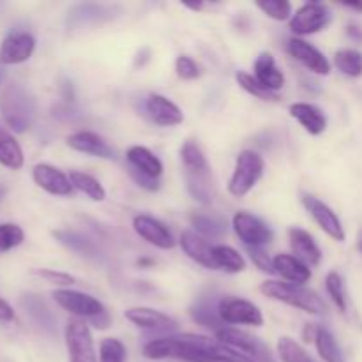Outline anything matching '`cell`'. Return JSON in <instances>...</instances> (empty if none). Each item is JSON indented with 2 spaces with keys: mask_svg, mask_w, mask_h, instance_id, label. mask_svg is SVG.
Returning a JSON list of instances; mask_svg holds the SVG:
<instances>
[{
  "mask_svg": "<svg viewBox=\"0 0 362 362\" xmlns=\"http://www.w3.org/2000/svg\"><path fill=\"white\" fill-rule=\"evenodd\" d=\"M260 292L269 299L279 300L283 304L303 310L311 315H324L325 304L315 290L306 288L304 285H292L283 281H265L262 283Z\"/></svg>",
  "mask_w": 362,
  "mask_h": 362,
  "instance_id": "3",
  "label": "cell"
},
{
  "mask_svg": "<svg viewBox=\"0 0 362 362\" xmlns=\"http://www.w3.org/2000/svg\"><path fill=\"white\" fill-rule=\"evenodd\" d=\"M14 320V310L7 300L0 299V322L2 324H7V322Z\"/></svg>",
  "mask_w": 362,
  "mask_h": 362,
  "instance_id": "47",
  "label": "cell"
},
{
  "mask_svg": "<svg viewBox=\"0 0 362 362\" xmlns=\"http://www.w3.org/2000/svg\"><path fill=\"white\" fill-rule=\"evenodd\" d=\"M272 267H274L276 274H279L292 285H304L311 279L310 265L300 262L293 255H278L272 260Z\"/></svg>",
  "mask_w": 362,
  "mask_h": 362,
  "instance_id": "21",
  "label": "cell"
},
{
  "mask_svg": "<svg viewBox=\"0 0 362 362\" xmlns=\"http://www.w3.org/2000/svg\"><path fill=\"white\" fill-rule=\"evenodd\" d=\"M25 240V232L16 223H0V253L21 246Z\"/></svg>",
  "mask_w": 362,
  "mask_h": 362,
  "instance_id": "39",
  "label": "cell"
},
{
  "mask_svg": "<svg viewBox=\"0 0 362 362\" xmlns=\"http://www.w3.org/2000/svg\"><path fill=\"white\" fill-rule=\"evenodd\" d=\"M53 237L59 240L62 246H66L67 250L74 251V253L81 255V257H87V258H94L98 257L99 250L90 239L83 237L81 233L73 232V230H55L53 232Z\"/></svg>",
  "mask_w": 362,
  "mask_h": 362,
  "instance_id": "29",
  "label": "cell"
},
{
  "mask_svg": "<svg viewBox=\"0 0 362 362\" xmlns=\"http://www.w3.org/2000/svg\"><path fill=\"white\" fill-rule=\"evenodd\" d=\"M357 250H359V253L362 255V228L359 230V233H357Z\"/></svg>",
  "mask_w": 362,
  "mask_h": 362,
  "instance_id": "51",
  "label": "cell"
},
{
  "mask_svg": "<svg viewBox=\"0 0 362 362\" xmlns=\"http://www.w3.org/2000/svg\"><path fill=\"white\" fill-rule=\"evenodd\" d=\"M257 6L269 18L278 21L288 20L290 14H292V4L286 2V0H262V2H257Z\"/></svg>",
  "mask_w": 362,
  "mask_h": 362,
  "instance_id": "42",
  "label": "cell"
},
{
  "mask_svg": "<svg viewBox=\"0 0 362 362\" xmlns=\"http://www.w3.org/2000/svg\"><path fill=\"white\" fill-rule=\"evenodd\" d=\"M127 350L117 338H105L99 345V362H126Z\"/></svg>",
  "mask_w": 362,
  "mask_h": 362,
  "instance_id": "41",
  "label": "cell"
},
{
  "mask_svg": "<svg viewBox=\"0 0 362 362\" xmlns=\"http://www.w3.org/2000/svg\"><path fill=\"white\" fill-rule=\"evenodd\" d=\"M34 274L39 276V278L46 279V281L52 283V285H59V286H69L76 281L71 274L53 271V269H37V271H34Z\"/></svg>",
  "mask_w": 362,
  "mask_h": 362,
  "instance_id": "44",
  "label": "cell"
},
{
  "mask_svg": "<svg viewBox=\"0 0 362 362\" xmlns=\"http://www.w3.org/2000/svg\"><path fill=\"white\" fill-rule=\"evenodd\" d=\"M290 237V246H292L293 255L296 258H299L300 262H304L306 265H318L322 260V251L318 247V244L315 243V239L311 237L310 232L303 228H290L288 232Z\"/></svg>",
  "mask_w": 362,
  "mask_h": 362,
  "instance_id": "20",
  "label": "cell"
},
{
  "mask_svg": "<svg viewBox=\"0 0 362 362\" xmlns=\"http://www.w3.org/2000/svg\"><path fill=\"white\" fill-rule=\"evenodd\" d=\"M124 317L136 327L148 332H158V334L172 332L177 329V322L172 317L158 310H152V308H129Z\"/></svg>",
  "mask_w": 362,
  "mask_h": 362,
  "instance_id": "15",
  "label": "cell"
},
{
  "mask_svg": "<svg viewBox=\"0 0 362 362\" xmlns=\"http://www.w3.org/2000/svg\"><path fill=\"white\" fill-rule=\"evenodd\" d=\"M191 225L202 237H211V239H218L226 233V225L221 218H214V216L207 214H197L191 218Z\"/></svg>",
  "mask_w": 362,
  "mask_h": 362,
  "instance_id": "35",
  "label": "cell"
},
{
  "mask_svg": "<svg viewBox=\"0 0 362 362\" xmlns=\"http://www.w3.org/2000/svg\"><path fill=\"white\" fill-rule=\"evenodd\" d=\"M325 288H327L329 297H331L332 303L336 304V308H338L341 313H346L349 304H346L345 281H343V278L338 274V272L336 271L329 272L327 278H325Z\"/></svg>",
  "mask_w": 362,
  "mask_h": 362,
  "instance_id": "38",
  "label": "cell"
},
{
  "mask_svg": "<svg viewBox=\"0 0 362 362\" xmlns=\"http://www.w3.org/2000/svg\"><path fill=\"white\" fill-rule=\"evenodd\" d=\"M235 78L237 81H239L240 87L246 92H250L251 95H255V98L262 99V101H279V95L276 94V92L267 90L253 74L246 73V71H239V73L235 74Z\"/></svg>",
  "mask_w": 362,
  "mask_h": 362,
  "instance_id": "36",
  "label": "cell"
},
{
  "mask_svg": "<svg viewBox=\"0 0 362 362\" xmlns=\"http://www.w3.org/2000/svg\"><path fill=\"white\" fill-rule=\"evenodd\" d=\"M147 359H180L187 362H255L244 354L219 339H211L200 334L166 336L148 341L144 346Z\"/></svg>",
  "mask_w": 362,
  "mask_h": 362,
  "instance_id": "1",
  "label": "cell"
},
{
  "mask_svg": "<svg viewBox=\"0 0 362 362\" xmlns=\"http://www.w3.org/2000/svg\"><path fill=\"white\" fill-rule=\"evenodd\" d=\"M334 64L343 74L350 78L362 76V53L357 49L343 48L336 52Z\"/></svg>",
  "mask_w": 362,
  "mask_h": 362,
  "instance_id": "34",
  "label": "cell"
},
{
  "mask_svg": "<svg viewBox=\"0 0 362 362\" xmlns=\"http://www.w3.org/2000/svg\"><path fill=\"white\" fill-rule=\"evenodd\" d=\"M52 297L67 313L74 315L78 318H87L98 329H106L110 325V322H112V318H110L108 311L103 306L101 300L88 296V293L76 292V290L69 288H59L52 293Z\"/></svg>",
  "mask_w": 362,
  "mask_h": 362,
  "instance_id": "4",
  "label": "cell"
},
{
  "mask_svg": "<svg viewBox=\"0 0 362 362\" xmlns=\"http://www.w3.org/2000/svg\"><path fill=\"white\" fill-rule=\"evenodd\" d=\"M255 78L271 92H278L285 85V74L276 66L274 57L267 52L260 53L255 62Z\"/></svg>",
  "mask_w": 362,
  "mask_h": 362,
  "instance_id": "23",
  "label": "cell"
},
{
  "mask_svg": "<svg viewBox=\"0 0 362 362\" xmlns=\"http://www.w3.org/2000/svg\"><path fill=\"white\" fill-rule=\"evenodd\" d=\"M2 194H4V191H2V189H0V198H2Z\"/></svg>",
  "mask_w": 362,
  "mask_h": 362,
  "instance_id": "52",
  "label": "cell"
},
{
  "mask_svg": "<svg viewBox=\"0 0 362 362\" xmlns=\"http://www.w3.org/2000/svg\"><path fill=\"white\" fill-rule=\"evenodd\" d=\"M346 35L362 45V28L357 27V25H349V28H346Z\"/></svg>",
  "mask_w": 362,
  "mask_h": 362,
  "instance_id": "48",
  "label": "cell"
},
{
  "mask_svg": "<svg viewBox=\"0 0 362 362\" xmlns=\"http://www.w3.org/2000/svg\"><path fill=\"white\" fill-rule=\"evenodd\" d=\"M290 115L299 120L300 126L310 134H322L327 127V117L318 106L310 103H296L290 106Z\"/></svg>",
  "mask_w": 362,
  "mask_h": 362,
  "instance_id": "22",
  "label": "cell"
},
{
  "mask_svg": "<svg viewBox=\"0 0 362 362\" xmlns=\"http://www.w3.org/2000/svg\"><path fill=\"white\" fill-rule=\"evenodd\" d=\"M315 345H317L318 356L324 362H345L341 349L336 341L334 334L324 325H317V336H315Z\"/></svg>",
  "mask_w": 362,
  "mask_h": 362,
  "instance_id": "31",
  "label": "cell"
},
{
  "mask_svg": "<svg viewBox=\"0 0 362 362\" xmlns=\"http://www.w3.org/2000/svg\"><path fill=\"white\" fill-rule=\"evenodd\" d=\"M187 189L194 200L202 204H211V189H209V173H186Z\"/></svg>",
  "mask_w": 362,
  "mask_h": 362,
  "instance_id": "40",
  "label": "cell"
},
{
  "mask_svg": "<svg viewBox=\"0 0 362 362\" xmlns=\"http://www.w3.org/2000/svg\"><path fill=\"white\" fill-rule=\"evenodd\" d=\"M233 230L246 247H264L272 240V230L250 212L240 211L233 216Z\"/></svg>",
  "mask_w": 362,
  "mask_h": 362,
  "instance_id": "9",
  "label": "cell"
},
{
  "mask_svg": "<svg viewBox=\"0 0 362 362\" xmlns=\"http://www.w3.org/2000/svg\"><path fill=\"white\" fill-rule=\"evenodd\" d=\"M64 338H66L69 362H98L90 327L83 320L74 318L67 322Z\"/></svg>",
  "mask_w": 362,
  "mask_h": 362,
  "instance_id": "7",
  "label": "cell"
},
{
  "mask_svg": "<svg viewBox=\"0 0 362 362\" xmlns=\"http://www.w3.org/2000/svg\"><path fill=\"white\" fill-rule=\"evenodd\" d=\"M69 180L73 184V189H78L80 193H83L85 197H88L94 202H103L106 198L105 187L101 186L95 177L88 175L85 172H71Z\"/></svg>",
  "mask_w": 362,
  "mask_h": 362,
  "instance_id": "32",
  "label": "cell"
},
{
  "mask_svg": "<svg viewBox=\"0 0 362 362\" xmlns=\"http://www.w3.org/2000/svg\"><path fill=\"white\" fill-rule=\"evenodd\" d=\"M21 308H23L25 313L30 317V320L34 322L35 325L45 329L46 332L55 331L57 318L53 317L52 310L46 306V303L41 297L34 296V293H27V296L21 297Z\"/></svg>",
  "mask_w": 362,
  "mask_h": 362,
  "instance_id": "25",
  "label": "cell"
},
{
  "mask_svg": "<svg viewBox=\"0 0 362 362\" xmlns=\"http://www.w3.org/2000/svg\"><path fill=\"white\" fill-rule=\"evenodd\" d=\"M180 159L184 163L186 173H209V163L204 152L194 141L187 140L180 148Z\"/></svg>",
  "mask_w": 362,
  "mask_h": 362,
  "instance_id": "33",
  "label": "cell"
},
{
  "mask_svg": "<svg viewBox=\"0 0 362 362\" xmlns=\"http://www.w3.org/2000/svg\"><path fill=\"white\" fill-rule=\"evenodd\" d=\"M219 317L223 324L233 325H264V315L260 308L246 299H221L219 300Z\"/></svg>",
  "mask_w": 362,
  "mask_h": 362,
  "instance_id": "10",
  "label": "cell"
},
{
  "mask_svg": "<svg viewBox=\"0 0 362 362\" xmlns=\"http://www.w3.org/2000/svg\"><path fill=\"white\" fill-rule=\"evenodd\" d=\"M278 354L281 362H315L299 343L293 341L292 338H286V336L279 338Z\"/></svg>",
  "mask_w": 362,
  "mask_h": 362,
  "instance_id": "37",
  "label": "cell"
},
{
  "mask_svg": "<svg viewBox=\"0 0 362 362\" xmlns=\"http://www.w3.org/2000/svg\"><path fill=\"white\" fill-rule=\"evenodd\" d=\"M113 9L115 7L103 6V4H83V6H76L69 14L67 25L71 28H81L88 23H101V21L113 18Z\"/></svg>",
  "mask_w": 362,
  "mask_h": 362,
  "instance_id": "24",
  "label": "cell"
},
{
  "mask_svg": "<svg viewBox=\"0 0 362 362\" xmlns=\"http://www.w3.org/2000/svg\"><path fill=\"white\" fill-rule=\"evenodd\" d=\"M265 163L258 152L253 151H243L235 161V168H233L232 177L228 180V191L233 197L240 198L246 197L258 180L264 175Z\"/></svg>",
  "mask_w": 362,
  "mask_h": 362,
  "instance_id": "5",
  "label": "cell"
},
{
  "mask_svg": "<svg viewBox=\"0 0 362 362\" xmlns=\"http://www.w3.org/2000/svg\"><path fill=\"white\" fill-rule=\"evenodd\" d=\"M212 257H214L216 271H226L237 274V272L246 271V260L243 255L233 247L225 246V244H218L212 250Z\"/></svg>",
  "mask_w": 362,
  "mask_h": 362,
  "instance_id": "30",
  "label": "cell"
},
{
  "mask_svg": "<svg viewBox=\"0 0 362 362\" xmlns=\"http://www.w3.org/2000/svg\"><path fill=\"white\" fill-rule=\"evenodd\" d=\"M175 71L177 76L182 78V80H194V78L200 76V67H198L197 62L187 55L177 57Z\"/></svg>",
  "mask_w": 362,
  "mask_h": 362,
  "instance_id": "43",
  "label": "cell"
},
{
  "mask_svg": "<svg viewBox=\"0 0 362 362\" xmlns=\"http://www.w3.org/2000/svg\"><path fill=\"white\" fill-rule=\"evenodd\" d=\"M145 112H147L148 119L154 124L163 127H172L179 126L184 120L182 110L170 101L168 98L161 94H151L148 95L147 103H145Z\"/></svg>",
  "mask_w": 362,
  "mask_h": 362,
  "instance_id": "17",
  "label": "cell"
},
{
  "mask_svg": "<svg viewBox=\"0 0 362 362\" xmlns=\"http://www.w3.org/2000/svg\"><path fill=\"white\" fill-rule=\"evenodd\" d=\"M37 115L35 95L25 85L11 81L0 92V117L14 133H25L34 124Z\"/></svg>",
  "mask_w": 362,
  "mask_h": 362,
  "instance_id": "2",
  "label": "cell"
},
{
  "mask_svg": "<svg viewBox=\"0 0 362 362\" xmlns=\"http://www.w3.org/2000/svg\"><path fill=\"white\" fill-rule=\"evenodd\" d=\"M32 179L41 189L49 194H55V197H69L73 193V184H71L69 177L48 163L35 165L32 170Z\"/></svg>",
  "mask_w": 362,
  "mask_h": 362,
  "instance_id": "14",
  "label": "cell"
},
{
  "mask_svg": "<svg viewBox=\"0 0 362 362\" xmlns=\"http://www.w3.org/2000/svg\"><path fill=\"white\" fill-rule=\"evenodd\" d=\"M191 318H193L197 324L204 325V327L214 329L216 332L221 331L225 327L221 317H219V300L214 299H200L198 303H194L189 310Z\"/></svg>",
  "mask_w": 362,
  "mask_h": 362,
  "instance_id": "28",
  "label": "cell"
},
{
  "mask_svg": "<svg viewBox=\"0 0 362 362\" xmlns=\"http://www.w3.org/2000/svg\"><path fill=\"white\" fill-rule=\"evenodd\" d=\"M66 144L69 145L73 151L83 152V154H90L94 156V158L117 159V152L106 144L105 138L92 133V131H78V133L69 134Z\"/></svg>",
  "mask_w": 362,
  "mask_h": 362,
  "instance_id": "18",
  "label": "cell"
},
{
  "mask_svg": "<svg viewBox=\"0 0 362 362\" xmlns=\"http://www.w3.org/2000/svg\"><path fill=\"white\" fill-rule=\"evenodd\" d=\"M129 175H131V179L138 184V186L144 187V189H147V191H159V187H161L159 179H154V177L147 175V173H144V172H138V170H134V168H129Z\"/></svg>",
  "mask_w": 362,
  "mask_h": 362,
  "instance_id": "45",
  "label": "cell"
},
{
  "mask_svg": "<svg viewBox=\"0 0 362 362\" xmlns=\"http://www.w3.org/2000/svg\"><path fill=\"white\" fill-rule=\"evenodd\" d=\"M247 253H250L251 260H253V264L257 265L260 271L274 272V267H272V260L267 257V253H265L262 247H247Z\"/></svg>",
  "mask_w": 362,
  "mask_h": 362,
  "instance_id": "46",
  "label": "cell"
},
{
  "mask_svg": "<svg viewBox=\"0 0 362 362\" xmlns=\"http://www.w3.org/2000/svg\"><path fill=\"white\" fill-rule=\"evenodd\" d=\"M35 49V39L30 32L13 30L0 42V62L6 66L27 62Z\"/></svg>",
  "mask_w": 362,
  "mask_h": 362,
  "instance_id": "11",
  "label": "cell"
},
{
  "mask_svg": "<svg viewBox=\"0 0 362 362\" xmlns=\"http://www.w3.org/2000/svg\"><path fill=\"white\" fill-rule=\"evenodd\" d=\"M303 336H304V341H308V343L315 341V336H317V325L308 324L306 329H304Z\"/></svg>",
  "mask_w": 362,
  "mask_h": 362,
  "instance_id": "49",
  "label": "cell"
},
{
  "mask_svg": "<svg viewBox=\"0 0 362 362\" xmlns=\"http://www.w3.org/2000/svg\"><path fill=\"white\" fill-rule=\"evenodd\" d=\"M331 21V13L327 6L320 2H308L296 11L290 20V30L297 35L317 34Z\"/></svg>",
  "mask_w": 362,
  "mask_h": 362,
  "instance_id": "8",
  "label": "cell"
},
{
  "mask_svg": "<svg viewBox=\"0 0 362 362\" xmlns=\"http://www.w3.org/2000/svg\"><path fill=\"white\" fill-rule=\"evenodd\" d=\"M180 247H182V251L191 258V260L204 265V267L216 271L214 257H212L214 244L205 240L202 235L191 232V230H186V232H182V235H180Z\"/></svg>",
  "mask_w": 362,
  "mask_h": 362,
  "instance_id": "19",
  "label": "cell"
},
{
  "mask_svg": "<svg viewBox=\"0 0 362 362\" xmlns=\"http://www.w3.org/2000/svg\"><path fill=\"white\" fill-rule=\"evenodd\" d=\"M343 6L349 7V9L359 11V13H362V2H345V4H343Z\"/></svg>",
  "mask_w": 362,
  "mask_h": 362,
  "instance_id": "50",
  "label": "cell"
},
{
  "mask_svg": "<svg viewBox=\"0 0 362 362\" xmlns=\"http://www.w3.org/2000/svg\"><path fill=\"white\" fill-rule=\"evenodd\" d=\"M286 49H288V53L293 59L299 60L304 67H308L313 73L322 74V76H327L331 73V64L325 59L324 53L315 48L313 45L304 41V39L292 37L288 45H286Z\"/></svg>",
  "mask_w": 362,
  "mask_h": 362,
  "instance_id": "16",
  "label": "cell"
},
{
  "mask_svg": "<svg viewBox=\"0 0 362 362\" xmlns=\"http://www.w3.org/2000/svg\"><path fill=\"white\" fill-rule=\"evenodd\" d=\"M303 205L306 207V211L310 212L311 218L318 223V226H320L331 239L338 240V243H343V240H345L346 235L345 230H343L341 221H339L338 214H336L327 204H324L320 198L313 197V194H304Z\"/></svg>",
  "mask_w": 362,
  "mask_h": 362,
  "instance_id": "12",
  "label": "cell"
},
{
  "mask_svg": "<svg viewBox=\"0 0 362 362\" xmlns=\"http://www.w3.org/2000/svg\"><path fill=\"white\" fill-rule=\"evenodd\" d=\"M0 81H2V73H0Z\"/></svg>",
  "mask_w": 362,
  "mask_h": 362,
  "instance_id": "53",
  "label": "cell"
},
{
  "mask_svg": "<svg viewBox=\"0 0 362 362\" xmlns=\"http://www.w3.org/2000/svg\"><path fill=\"white\" fill-rule=\"evenodd\" d=\"M127 165L129 168L138 170V172H144L147 175L154 177V179H159L163 173V163L154 152L148 151L147 147H140V145H134L127 151L126 154Z\"/></svg>",
  "mask_w": 362,
  "mask_h": 362,
  "instance_id": "26",
  "label": "cell"
},
{
  "mask_svg": "<svg viewBox=\"0 0 362 362\" xmlns=\"http://www.w3.org/2000/svg\"><path fill=\"white\" fill-rule=\"evenodd\" d=\"M25 163L23 151L6 126L0 124V165L9 170H20Z\"/></svg>",
  "mask_w": 362,
  "mask_h": 362,
  "instance_id": "27",
  "label": "cell"
},
{
  "mask_svg": "<svg viewBox=\"0 0 362 362\" xmlns=\"http://www.w3.org/2000/svg\"><path fill=\"white\" fill-rule=\"evenodd\" d=\"M216 339H219L225 345L232 346L237 352L244 354L255 362H276L271 349L257 336L250 334L246 331H239L233 327H223L216 332Z\"/></svg>",
  "mask_w": 362,
  "mask_h": 362,
  "instance_id": "6",
  "label": "cell"
},
{
  "mask_svg": "<svg viewBox=\"0 0 362 362\" xmlns=\"http://www.w3.org/2000/svg\"><path fill=\"white\" fill-rule=\"evenodd\" d=\"M133 228L141 239L147 240L152 246L159 247V250H172V247L175 246V239H173L168 226H166L165 223L159 221V219L152 218V216H134Z\"/></svg>",
  "mask_w": 362,
  "mask_h": 362,
  "instance_id": "13",
  "label": "cell"
}]
</instances>
